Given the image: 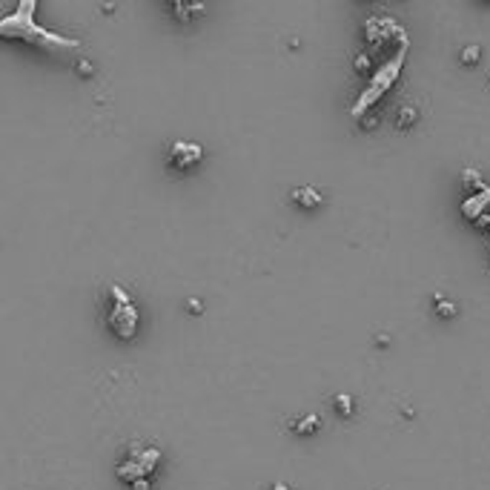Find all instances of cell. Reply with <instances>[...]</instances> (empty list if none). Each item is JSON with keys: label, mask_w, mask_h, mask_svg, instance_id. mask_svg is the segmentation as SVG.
I'll return each mask as SVG.
<instances>
[{"label": "cell", "mask_w": 490, "mask_h": 490, "mask_svg": "<svg viewBox=\"0 0 490 490\" xmlns=\"http://www.w3.org/2000/svg\"><path fill=\"white\" fill-rule=\"evenodd\" d=\"M316 424H318V419H316V416H310V419H304V421L298 424V430H301V433H307V430H316Z\"/></svg>", "instance_id": "7c38bea8"}, {"label": "cell", "mask_w": 490, "mask_h": 490, "mask_svg": "<svg viewBox=\"0 0 490 490\" xmlns=\"http://www.w3.org/2000/svg\"><path fill=\"white\" fill-rule=\"evenodd\" d=\"M335 405H339V410H342L344 416H350V413H353V402H350V396H339V399H335Z\"/></svg>", "instance_id": "30bf717a"}, {"label": "cell", "mask_w": 490, "mask_h": 490, "mask_svg": "<svg viewBox=\"0 0 490 490\" xmlns=\"http://www.w3.org/2000/svg\"><path fill=\"white\" fill-rule=\"evenodd\" d=\"M109 324L124 335H132L135 327H138V310L135 304L130 301V295L120 290V287H112V313H109Z\"/></svg>", "instance_id": "3957f363"}, {"label": "cell", "mask_w": 490, "mask_h": 490, "mask_svg": "<svg viewBox=\"0 0 490 490\" xmlns=\"http://www.w3.org/2000/svg\"><path fill=\"white\" fill-rule=\"evenodd\" d=\"M356 69H358V72H370V57H367V55H358V57H356Z\"/></svg>", "instance_id": "4fadbf2b"}, {"label": "cell", "mask_w": 490, "mask_h": 490, "mask_svg": "<svg viewBox=\"0 0 490 490\" xmlns=\"http://www.w3.org/2000/svg\"><path fill=\"white\" fill-rule=\"evenodd\" d=\"M206 12V0H172V15L181 23H190Z\"/></svg>", "instance_id": "8992f818"}, {"label": "cell", "mask_w": 490, "mask_h": 490, "mask_svg": "<svg viewBox=\"0 0 490 490\" xmlns=\"http://www.w3.org/2000/svg\"><path fill=\"white\" fill-rule=\"evenodd\" d=\"M293 201L298 204V206H304V209H316V206H321V192L318 190H313V187H298V190H293Z\"/></svg>", "instance_id": "ba28073f"}, {"label": "cell", "mask_w": 490, "mask_h": 490, "mask_svg": "<svg viewBox=\"0 0 490 490\" xmlns=\"http://www.w3.org/2000/svg\"><path fill=\"white\" fill-rule=\"evenodd\" d=\"M272 490H287V487H281V484H279V487H272Z\"/></svg>", "instance_id": "9a60e30c"}, {"label": "cell", "mask_w": 490, "mask_h": 490, "mask_svg": "<svg viewBox=\"0 0 490 490\" xmlns=\"http://www.w3.org/2000/svg\"><path fill=\"white\" fill-rule=\"evenodd\" d=\"M456 313V307L450 301H439V316H453Z\"/></svg>", "instance_id": "5bb4252c"}, {"label": "cell", "mask_w": 490, "mask_h": 490, "mask_svg": "<svg viewBox=\"0 0 490 490\" xmlns=\"http://www.w3.org/2000/svg\"><path fill=\"white\" fill-rule=\"evenodd\" d=\"M462 60H465V64H476V60H479V46L465 49V52H462Z\"/></svg>", "instance_id": "8fae6325"}, {"label": "cell", "mask_w": 490, "mask_h": 490, "mask_svg": "<svg viewBox=\"0 0 490 490\" xmlns=\"http://www.w3.org/2000/svg\"><path fill=\"white\" fill-rule=\"evenodd\" d=\"M405 57H407V43H402V49L399 52H396L390 60H387V64H382L379 66V72H373V78H370V83H367L364 86V92H361V95H358V101L353 104V115L356 118H361L367 109H370L382 95H384V92L396 83V78H399L402 75V66H405Z\"/></svg>", "instance_id": "7a4b0ae2"}, {"label": "cell", "mask_w": 490, "mask_h": 490, "mask_svg": "<svg viewBox=\"0 0 490 490\" xmlns=\"http://www.w3.org/2000/svg\"><path fill=\"white\" fill-rule=\"evenodd\" d=\"M364 4H370V0H364Z\"/></svg>", "instance_id": "2e32d148"}, {"label": "cell", "mask_w": 490, "mask_h": 490, "mask_svg": "<svg viewBox=\"0 0 490 490\" xmlns=\"http://www.w3.org/2000/svg\"><path fill=\"white\" fill-rule=\"evenodd\" d=\"M364 41L370 46H384L390 41L405 43L407 35H405V26L396 23L393 18H370V20H367V26H364Z\"/></svg>", "instance_id": "277c9868"}, {"label": "cell", "mask_w": 490, "mask_h": 490, "mask_svg": "<svg viewBox=\"0 0 490 490\" xmlns=\"http://www.w3.org/2000/svg\"><path fill=\"white\" fill-rule=\"evenodd\" d=\"M487 204H490V187H482V190H479V195H473V198H468V201H465L462 212H465L468 218H479L482 212L487 209Z\"/></svg>", "instance_id": "52a82bcc"}, {"label": "cell", "mask_w": 490, "mask_h": 490, "mask_svg": "<svg viewBox=\"0 0 490 490\" xmlns=\"http://www.w3.org/2000/svg\"><path fill=\"white\" fill-rule=\"evenodd\" d=\"M35 9H38V0H18L15 12L0 18V41H18L43 52H69L80 46V41L41 26L35 20Z\"/></svg>", "instance_id": "6da1fadb"}, {"label": "cell", "mask_w": 490, "mask_h": 490, "mask_svg": "<svg viewBox=\"0 0 490 490\" xmlns=\"http://www.w3.org/2000/svg\"><path fill=\"white\" fill-rule=\"evenodd\" d=\"M167 161L175 172H190L204 161V146L192 144V141H175V144H169Z\"/></svg>", "instance_id": "5b68a950"}, {"label": "cell", "mask_w": 490, "mask_h": 490, "mask_svg": "<svg viewBox=\"0 0 490 490\" xmlns=\"http://www.w3.org/2000/svg\"><path fill=\"white\" fill-rule=\"evenodd\" d=\"M419 120V109L416 106H402L399 109V118H396V127L399 130H407V127H413Z\"/></svg>", "instance_id": "9c48e42d"}]
</instances>
